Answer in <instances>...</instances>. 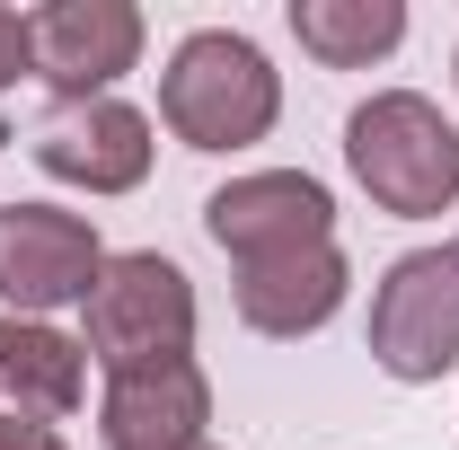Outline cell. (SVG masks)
Listing matches in <instances>:
<instances>
[{
    "instance_id": "cell-4",
    "label": "cell",
    "mask_w": 459,
    "mask_h": 450,
    "mask_svg": "<svg viewBox=\"0 0 459 450\" xmlns=\"http://www.w3.org/2000/svg\"><path fill=\"white\" fill-rule=\"evenodd\" d=\"M371 362L406 389L459 371V238L415 247L371 282Z\"/></svg>"
},
{
    "instance_id": "cell-16",
    "label": "cell",
    "mask_w": 459,
    "mask_h": 450,
    "mask_svg": "<svg viewBox=\"0 0 459 450\" xmlns=\"http://www.w3.org/2000/svg\"><path fill=\"white\" fill-rule=\"evenodd\" d=\"M204 450H212V442H204Z\"/></svg>"
},
{
    "instance_id": "cell-5",
    "label": "cell",
    "mask_w": 459,
    "mask_h": 450,
    "mask_svg": "<svg viewBox=\"0 0 459 450\" xmlns=\"http://www.w3.org/2000/svg\"><path fill=\"white\" fill-rule=\"evenodd\" d=\"M204 229H212V247L238 256V265L300 256V247H327L336 238V195L309 169H247L204 203Z\"/></svg>"
},
{
    "instance_id": "cell-10",
    "label": "cell",
    "mask_w": 459,
    "mask_h": 450,
    "mask_svg": "<svg viewBox=\"0 0 459 450\" xmlns=\"http://www.w3.org/2000/svg\"><path fill=\"white\" fill-rule=\"evenodd\" d=\"M344 282H353V265H344V247L327 238V247H300V256L238 265L230 300H238V318H247L256 336L300 344V336H318V327H327V318L344 309Z\"/></svg>"
},
{
    "instance_id": "cell-15",
    "label": "cell",
    "mask_w": 459,
    "mask_h": 450,
    "mask_svg": "<svg viewBox=\"0 0 459 450\" xmlns=\"http://www.w3.org/2000/svg\"><path fill=\"white\" fill-rule=\"evenodd\" d=\"M451 80H459V62H451Z\"/></svg>"
},
{
    "instance_id": "cell-11",
    "label": "cell",
    "mask_w": 459,
    "mask_h": 450,
    "mask_svg": "<svg viewBox=\"0 0 459 450\" xmlns=\"http://www.w3.org/2000/svg\"><path fill=\"white\" fill-rule=\"evenodd\" d=\"M89 397V353L45 318H0V415L54 424Z\"/></svg>"
},
{
    "instance_id": "cell-12",
    "label": "cell",
    "mask_w": 459,
    "mask_h": 450,
    "mask_svg": "<svg viewBox=\"0 0 459 450\" xmlns=\"http://www.w3.org/2000/svg\"><path fill=\"white\" fill-rule=\"evenodd\" d=\"M291 36L327 71H371L406 45V0H291Z\"/></svg>"
},
{
    "instance_id": "cell-1",
    "label": "cell",
    "mask_w": 459,
    "mask_h": 450,
    "mask_svg": "<svg viewBox=\"0 0 459 450\" xmlns=\"http://www.w3.org/2000/svg\"><path fill=\"white\" fill-rule=\"evenodd\" d=\"M283 115V71L238 27H195L160 71V124L186 151H247Z\"/></svg>"
},
{
    "instance_id": "cell-14",
    "label": "cell",
    "mask_w": 459,
    "mask_h": 450,
    "mask_svg": "<svg viewBox=\"0 0 459 450\" xmlns=\"http://www.w3.org/2000/svg\"><path fill=\"white\" fill-rule=\"evenodd\" d=\"M0 450H71L54 424H36V415H0Z\"/></svg>"
},
{
    "instance_id": "cell-9",
    "label": "cell",
    "mask_w": 459,
    "mask_h": 450,
    "mask_svg": "<svg viewBox=\"0 0 459 450\" xmlns=\"http://www.w3.org/2000/svg\"><path fill=\"white\" fill-rule=\"evenodd\" d=\"M212 424V380L204 362H151V371H115L98 433L107 450H204Z\"/></svg>"
},
{
    "instance_id": "cell-3",
    "label": "cell",
    "mask_w": 459,
    "mask_h": 450,
    "mask_svg": "<svg viewBox=\"0 0 459 450\" xmlns=\"http://www.w3.org/2000/svg\"><path fill=\"white\" fill-rule=\"evenodd\" d=\"M80 353L98 371H151V362H195V282L177 256L160 247H133V256H107L89 300H80Z\"/></svg>"
},
{
    "instance_id": "cell-7",
    "label": "cell",
    "mask_w": 459,
    "mask_h": 450,
    "mask_svg": "<svg viewBox=\"0 0 459 450\" xmlns=\"http://www.w3.org/2000/svg\"><path fill=\"white\" fill-rule=\"evenodd\" d=\"M142 9L133 0H45L27 18V45H36V80L54 89L62 107L80 98H107L115 80L142 62Z\"/></svg>"
},
{
    "instance_id": "cell-6",
    "label": "cell",
    "mask_w": 459,
    "mask_h": 450,
    "mask_svg": "<svg viewBox=\"0 0 459 450\" xmlns=\"http://www.w3.org/2000/svg\"><path fill=\"white\" fill-rule=\"evenodd\" d=\"M98 265H107V247L80 212L0 203V300H9V318H45L62 300H89Z\"/></svg>"
},
{
    "instance_id": "cell-8",
    "label": "cell",
    "mask_w": 459,
    "mask_h": 450,
    "mask_svg": "<svg viewBox=\"0 0 459 450\" xmlns=\"http://www.w3.org/2000/svg\"><path fill=\"white\" fill-rule=\"evenodd\" d=\"M36 169L80 186V195H133L151 177V115L124 107V98H80V107H54L36 124Z\"/></svg>"
},
{
    "instance_id": "cell-2",
    "label": "cell",
    "mask_w": 459,
    "mask_h": 450,
    "mask_svg": "<svg viewBox=\"0 0 459 450\" xmlns=\"http://www.w3.org/2000/svg\"><path fill=\"white\" fill-rule=\"evenodd\" d=\"M344 169L380 212L433 221L459 203V124L415 89H380L344 115Z\"/></svg>"
},
{
    "instance_id": "cell-13",
    "label": "cell",
    "mask_w": 459,
    "mask_h": 450,
    "mask_svg": "<svg viewBox=\"0 0 459 450\" xmlns=\"http://www.w3.org/2000/svg\"><path fill=\"white\" fill-rule=\"evenodd\" d=\"M36 71V45H27V18L18 9H0V89H18Z\"/></svg>"
}]
</instances>
